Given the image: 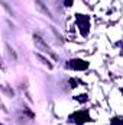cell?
<instances>
[{
  "label": "cell",
  "mask_w": 123,
  "mask_h": 125,
  "mask_svg": "<svg viewBox=\"0 0 123 125\" xmlns=\"http://www.w3.org/2000/svg\"><path fill=\"white\" fill-rule=\"evenodd\" d=\"M90 121V114L87 109H83V111H75L74 114H71L68 116V122L75 125H84L86 122Z\"/></svg>",
  "instance_id": "cell-1"
},
{
  "label": "cell",
  "mask_w": 123,
  "mask_h": 125,
  "mask_svg": "<svg viewBox=\"0 0 123 125\" xmlns=\"http://www.w3.org/2000/svg\"><path fill=\"white\" fill-rule=\"evenodd\" d=\"M75 21H77V26L81 32L83 36H87L90 33V16L87 15H81V13H75Z\"/></svg>",
  "instance_id": "cell-2"
},
{
  "label": "cell",
  "mask_w": 123,
  "mask_h": 125,
  "mask_svg": "<svg viewBox=\"0 0 123 125\" xmlns=\"http://www.w3.org/2000/svg\"><path fill=\"white\" fill-rule=\"evenodd\" d=\"M33 44L36 45V48L39 50V51H42V52H45V54H48V55H51L54 60H58V55L52 51V48L39 36V35H33Z\"/></svg>",
  "instance_id": "cell-3"
},
{
  "label": "cell",
  "mask_w": 123,
  "mask_h": 125,
  "mask_svg": "<svg viewBox=\"0 0 123 125\" xmlns=\"http://www.w3.org/2000/svg\"><path fill=\"white\" fill-rule=\"evenodd\" d=\"M88 61L86 60H81V58H72V60H68L65 67L70 68V70H77V71H84L88 68Z\"/></svg>",
  "instance_id": "cell-4"
},
{
  "label": "cell",
  "mask_w": 123,
  "mask_h": 125,
  "mask_svg": "<svg viewBox=\"0 0 123 125\" xmlns=\"http://www.w3.org/2000/svg\"><path fill=\"white\" fill-rule=\"evenodd\" d=\"M35 6H36V9H38V10H41L44 15H46L48 18H52V13H51V10H49V9H48V7L44 4L41 0H35Z\"/></svg>",
  "instance_id": "cell-5"
},
{
  "label": "cell",
  "mask_w": 123,
  "mask_h": 125,
  "mask_svg": "<svg viewBox=\"0 0 123 125\" xmlns=\"http://www.w3.org/2000/svg\"><path fill=\"white\" fill-rule=\"evenodd\" d=\"M36 58H38V60H41V61H42V64H45V65H46L48 68H52V64H51V62L48 61V58L42 57L41 54H36Z\"/></svg>",
  "instance_id": "cell-6"
},
{
  "label": "cell",
  "mask_w": 123,
  "mask_h": 125,
  "mask_svg": "<svg viewBox=\"0 0 123 125\" xmlns=\"http://www.w3.org/2000/svg\"><path fill=\"white\" fill-rule=\"evenodd\" d=\"M110 125H123V118L122 116H114L110 119Z\"/></svg>",
  "instance_id": "cell-7"
},
{
  "label": "cell",
  "mask_w": 123,
  "mask_h": 125,
  "mask_svg": "<svg viewBox=\"0 0 123 125\" xmlns=\"http://www.w3.org/2000/svg\"><path fill=\"white\" fill-rule=\"evenodd\" d=\"M75 100L77 102H87L88 100V97H87V94H78V96H75Z\"/></svg>",
  "instance_id": "cell-8"
},
{
  "label": "cell",
  "mask_w": 123,
  "mask_h": 125,
  "mask_svg": "<svg viewBox=\"0 0 123 125\" xmlns=\"http://www.w3.org/2000/svg\"><path fill=\"white\" fill-rule=\"evenodd\" d=\"M72 3H74V0H65V1H64L65 7H71V6H72Z\"/></svg>",
  "instance_id": "cell-9"
}]
</instances>
